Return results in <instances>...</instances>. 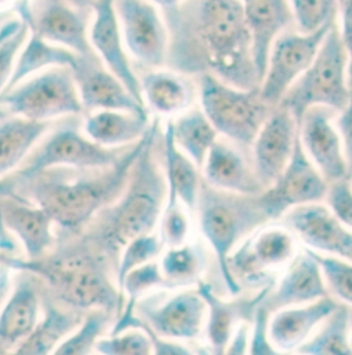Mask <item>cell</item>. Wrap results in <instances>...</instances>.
Wrapping results in <instances>:
<instances>
[{"label":"cell","mask_w":352,"mask_h":355,"mask_svg":"<svg viewBox=\"0 0 352 355\" xmlns=\"http://www.w3.org/2000/svg\"><path fill=\"white\" fill-rule=\"evenodd\" d=\"M0 218L4 227L21 241L28 261L43 258L57 244L50 216L25 200L0 198Z\"/></svg>","instance_id":"cell-24"},{"label":"cell","mask_w":352,"mask_h":355,"mask_svg":"<svg viewBox=\"0 0 352 355\" xmlns=\"http://www.w3.org/2000/svg\"><path fill=\"white\" fill-rule=\"evenodd\" d=\"M274 282L263 286L255 296L226 300L219 297L208 282L200 281L197 291L206 304V320L202 334L205 342L204 354L222 355L237 331L252 322L258 309L271 292Z\"/></svg>","instance_id":"cell-16"},{"label":"cell","mask_w":352,"mask_h":355,"mask_svg":"<svg viewBox=\"0 0 352 355\" xmlns=\"http://www.w3.org/2000/svg\"><path fill=\"white\" fill-rule=\"evenodd\" d=\"M134 314L135 328L163 340L187 343L202 339L206 304L197 289L152 292L137 303Z\"/></svg>","instance_id":"cell-9"},{"label":"cell","mask_w":352,"mask_h":355,"mask_svg":"<svg viewBox=\"0 0 352 355\" xmlns=\"http://www.w3.org/2000/svg\"><path fill=\"white\" fill-rule=\"evenodd\" d=\"M296 354L352 355L351 307L340 304Z\"/></svg>","instance_id":"cell-35"},{"label":"cell","mask_w":352,"mask_h":355,"mask_svg":"<svg viewBox=\"0 0 352 355\" xmlns=\"http://www.w3.org/2000/svg\"><path fill=\"white\" fill-rule=\"evenodd\" d=\"M51 123H35L19 117L0 121V177L18 168Z\"/></svg>","instance_id":"cell-32"},{"label":"cell","mask_w":352,"mask_h":355,"mask_svg":"<svg viewBox=\"0 0 352 355\" xmlns=\"http://www.w3.org/2000/svg\"><path fill=\"white\" fill-rule=\"evenodd\" d=\"M339 306V302L326 296L308 304L276 310L268 317V336L279 352L296 354Z\"/></svg>","instance_id":"cell-23"},{"label":"cell","mask_w":352,"mask_h":355,"mask_svg":"<svg viewBox=\"0 0 352 355\" xmlns=\"http://www.w3.org/2000/svg\"><path fill=\"white\" fill-rule=\"evenodd\" d=\"M168 32L167 62L180 75H211L234 89H258L243 1H157Z\"/></svg>","instance_id":"cell-1"},{"label":"cell","mask_w":352,"mask_h":355,"mask_svg":"<svg viewBox=\"0 0 352 355\" xmlns=\"http://www.w3.org/2000/svg\"><path fill=\"white\" fill-rule=\"evenodd\" d=\"M268 317L270 313L263 307L258 309L252 322L251 334L248 342V354L247 355H289L279 352L268 336Z\"/></svg>","instance_id":"cell-44"},{"label":"cell","mask_w":352,"mask_h":355,"mask_svg":"<svg viewBox=\"0 0 352 355\" xmlns=\"http://www.w3.org/2000/svg\"><path fill=\"white\" fill-rule=\"evenodd\" d=\"M283 225L294 232L310 251L351 262L352 233L328 207L306 204L283 215Z\"/></svg>","instance_id":"cell-18"},{"label":"cell","mask_w":352,"mask_h":355,"mask_svg":"<svg viewBox=\"0 0 352 355\" xmlns=\"http://www.w3.org/2000/svg\"><path fill=\"white\" fill-rule=\"evenodd\" d=\"M87 3L94 14V24L88 37L94 53L102 58L109 72L124 86L128 94L145 106L141 95L139 79L135 75L123 46L113 1L100 0Z\"/></svg>","instance_id":"cell-19"},{"label":"cell","mask_w":352,"mask_h":355,"mask_svg":"<svg viewBox=\"0 0 352 355\" xmlns=\"http://www.w3.org/2000/svg\"><path fill=\"white\" fill-rule=\"evenodd\" d=\"M163 150L166 162V183L168 187L167 208L175 207L177 200H180L190 211H195L201 182L197 167L176 148L171 121H168L163 137Z\"/></svg>","instance_id":"cell-29"},{"label":"cell","mask_w":352,"mask_h":355,"mask_svg":"<svg viewBox=\"0 0 352 355\" xmlns=\"http://www.w3.org/2000/svg\"><path fill=\"white\" fill-rule=\"evenodd\" d=\"M152 336L153 340V355H200L190 350L184 343H176Z\"/></svg>","instance_id":"cell-46"},{"label":"cell","mask_w":352,"mask_h":355,"mask_svg":"<svg viewBox=\"0 0 352 355\" xmlns=\"http://www.w3.org/2000/svg\"><path fill=\"white\" fill-rule=\"evenodd\" d=\"M350 113H351L350 107L346 109L344 112H342V114H340L342 117L339 120V130H340L339 135H340L342 141L343 139L346 141L344 149L347 152V159L349 160H350V131H351V117H350Z\"/></svg>","instance_id":"cell-48"},{"label":"cell","mask_w":352,"mask_h":355,"mask_svg":"<svg viewBox=\"0 0 352 355\" xmlns=\"http://www.w3.org/2000/svg\"><path fill=\"white\" fill-rule=\"evenodd\" d=\"M349 51L344 47L336 24L326 33L310 68L283 95L281 107L293 116L297 127L303 114L314 106L344 112L351 105V89L347 82Z\"/></svg>","instance_id":"cell-6"},{"label":"cell","mask_w":352,"mask_h":355,"mask_svg":"<svg viewBox=\"0 0 352 355\" xmlns=\"http://www.w3.org/2000/svg\"><path fill=\"white\" fill-rule=\"evenodd\" d=\"M148 132V131H146ZM145 145V135L109 168L57 167L29 177L10 174L18 197L43 209L65 233H79L124 191L131 170Z\"/></svg>","instance_id":"cell-2"},{"label":"cell","mask_w":352,"mask_h":355,"mask_svg":"<svg viewBox=\"0 0 352 355\" xmlns=\"http://www.w3.org/2000/svg\"><path fill=\"white\" fill-rule=\"evenodd\" d=\"M79 311L43 297L42 318L28 338L7 355H51L57 346L83 321Z\"/></svg>","instance_id":"cell-28"},{"label":"cell","mask_w":352,"mask_h":355,"mask_svg":"<svg viewBox=\"0 0 352 355\" xmlns=\"http://www.w3.org/2000/svg\"><path fill=\"white\" fill-rule=\"evenodd\" d=\"M163 250V244L160 237L155 234L141 236L132 241H130L121 254L120 263L116 270V285L120 288L123 279L128 272L146 263L153 262Z\"/></svg>","instance_id":"cell-41"},{"label":"cell","mask_w":352,"mask_h":355,"mask_svg":"<svg viewBox=\"0 0 352 355\" xmlns=\"http://www.w3.org/2000/svg\"><path fill=\"white\" fill-rule=\"evenodd\" d=\"M333 22L313 35L283 33L274 42L259 87L261 99L267 106L278 105L290 86L310 68Z\"/></svg>","instance_id":"cell-12"},{"label":"cell","mask_w":352,"mask_h":355,"mask_svg":"<svg viewBox=\"0 0 352 355\" xmlns=\"http://www.w3.org/2000/svg\"><path fill=\"white\" fill-rule=\"evenodd\" d=\"M351 1H342L340 6H337V8L342 11V28L339 35L349 54L351 53Z\"/></svg>","instance_id":"cell-47"},{"label":"cell","mask_w":352,"mask_h":355,"mask_svg":"<svg viewBox=\"0 0 352 355\" xmlns=\"http://www.w3.org/2000/svg\"><path fill=\"white\" fill-rule=\"evenodd\" d=\"M306 251L319 267L328 295L331 297H333L336 302H339L340 304L351 307V262L336 258V257L321 255V254L310 251V250H306Z\"/></svg>","instance_id":"cell-37"},{"label":"cell","mask_w":352,"mask_h":355,"mask_svg":"<svg viewBox=\"0 0 352 355\" xmlns=\"http://www.w3.org/2000/svg\"><path fill=\"white\" fill-rule=\"evenodd\" d=\"M202 168L206 184L216 190L248 197H258L264 191L241 153L223 142L213 144Z\"/></svg>","instance_id":"cell-27"},{"label":"cell","mask_w":352,"mask_h":355,"mask_svg":"<svg viewBox=\"0 0 352 355\" xmlns=\"http://www.w3.org/2000/svg\"><path fill=\"white\" fill-rule=\"evenodd\" d=\"M200 98L201 112L215 131L240 145H254L270 116L259 89H234L211 75L200 78Z\"/></svg>","instance_id":"cell-7"},{"label":"cell","mask_w":352,"mask_h":355,"mask_svg":"<svg viewBox=\"0 0 352 355\" xmlns=\"http://www.w3.org/2000/svg\"><path fill=\"white\" fill-rule=\"evenodd\" d=\"M333 110L324 106L310 107L299 124L300 145L325 182L350 177V162L344 144L332 123Z\"/></svg>","instance_id":"cell-17"},{"label":"cell","mask_w":352,"mask_h":355,"mask_svg":"<svg viewBox=\"0 0 352 355\" xmlns=\"http://www.w3.org/2000/svg\"><path fill=\"white\" fill-rule=\"evenodd\" d=\"M10 18L7 17V14L6 12H0V28H1V25L4 24V22H7Z\"/></svg>","instance_id":"cell-52"},{"label":"cell","mask_w":352,"mask_h":355,"mask_svg":"<svg viewBox=\"0 0 352 355\" xmlns=\"http://www.w3.org/2000/svg\"><path fill=\"white\" fill-rule=\"evenodd\" d=\"M289 4L299 35H313L332 24L337 10L336 3L329 0H294Z\"/></svg>","instance_id":"cell-40"},{"label":"cell","mask_w":352,"mask_h":355,"mask_svg":"<svg viewBox=\"0 0 352 355\" xmlns=\"http://www.w3.org/2000/svg\"><path fill=\"white\" fill-rule=\"evenodd\" d=\"M294 257V240L282 227H267L251 234L238 250L233 251L227 267L236 282L262 284L274 282L267 279L271 270L290 263ZM241 286V285H240Z\"/></svg>","instance_id":"cell-15"},{"label":"cell","mask_w":352,"mask_h":355,"mask_svg":"<svg viewBox=\"0 0 352 355\" xmlns=\"http://www.w3.org/2000/svg\"><path fill=\"white\" fill-rule=\"evenodd\" d=\"M19 198L22 200L21 197L17 196L15 193V189H14V182L10 175L7 177L1 178L0 179V198Z\"/></svg>","instance_id":"cell-50"},{"label":"cell","mask_w":352,"mask_h":355,"mask_svg":"<svg viewBox=\"0 0 352 355\" xmlns=\"http://www.w3.org/2000/svg\"><path fill=\"white\" fill-rule=\"evenodd\" d=\"M0 106L15 117L35 123H49L51 119L83 112L72 71L68 68H51L0 94Z\"/></svg>","instance_id":"cell-8"},{"label":"cell","mask_w":352,"mask_h":355,"mask_svg":"<svg viewBox=\"0 0 352 355\" xmlns=\"http://www.w3.org/2000/svg\"><path fill=\"white\" fill-rule=\"evenodd\" d=\"M109 314L94 311L83 318L82 324L68 335L51 355H94L96 342L103 336Z\"/></svg>","instance_id":"cell-38"},{"label":"cell","mask_w":352,"mask_h":355,"mask_svg":"<svg viewBox=\"0 0 352 355\" xmlns=\"http://www.w3.org/2000/svg\"><path fill=\"white\" fill-rule=\"evenodd\" d=\"M98 355H153V340L143 328H128L102 336L95 346Z\"/></svg>","instance_id":"cell-39"},{"label":"cell","mask_w":352,"mask_h":355,"mask_svg":"<svg viewBox=\"0 0 352 355\" xmlns=\"http://www.w3.org/2000/svg\"><path fill=\"white\" fill-rule=\"evenodd\" d=\"M299 127L285 107H278L264 121L255 142V174L264 189L275 183L288 167Z\"/></svg>","instance_id":"cell-21"},{"label":"cell","mask_w":352,"mask_h":355,"mask_svg":"<svg viewBox=\"0 0 352 355\" xmlns=\"http://www.w3.org/2000/svg\"><path fill=\"white\" fill-rule=\"evenodd\" d=\"M91 240L55 244L43 258L28 261L21 257H0L4 266L24 271L44 284L53 300L75 311L89 310L116 315L121 310L117 285L109 277L105 259Z\"/></svg>","instance_id":"cell-3"},{"label":"cell","mask_w":352,"mask_h":355,"mask_svg":"<svg viewBox=\"0 0 352 355\" xmlns=\"http://www.w3.org/2000/svg\"><path fill=\"white\" fill-rule=\"evenodd\" d=\"M121 37L131 55L146 68L167 62L168 32L159 8L141 0L113 1Z\"/></svg>","instance_id":"cell-13"},{"label":"cell","mask_w":352,"mask_h":355,"mask_svg":"<svg viewBox=\"0 0 352 355\" xmlns=\"http://www.w3.org/2000/svg\"><path fill=\"white\" fill-rule=\"evenodd\" d=\"M22 21L21 19H15V18H10L7 22H4L0 28V43L8 37L10 35H12L19 26H21Z\"/></svg>","instance_id":"cell-51"},{"label":"cell","mask_w":352,"mask_h":355,"mask_svg":"<svg viewBox=\"0 0 352 355\" xmlns=\"http://www.w3.org/2000/svg\"><path fill=\"white\" fill-rule=\"evenodd\" d=\"M29 33V42L22 50L19 58L17 60L18 62H15L11 79L1 94L8 92L21 82H24L28 76L43 68H68L73 71L78 65L79 55L71 53L64 47L46 43L32 32Z\"/></svg>","instance_id":"cell-33"},{"label":"cell","mask_w":352,"mask_h":355,"mask_svg":"<svg viewBox=\"0 0 352 355\" xmlns=\"http://www.w3.org/2000/svg\"><path fill=\"white\" fill-rule=\"evenodd\" d=\"M28 25L22 21L21 26L0 43V94L7 87L11 79L15 67V58L24 42L28 39Z\"/></svg>","instance_id":"cell-42"},{"label":"cell","mask_w":352,"mask_h":355,"mask_svg":"<svg viewBox=\"0 0 352 355\" xmlns=\"http://www.w3.org/2000/svg\"><path fill=\"white\" fill-rule=\"evenodd\" d=\"M139 85L143 103L161 114L177 113L194 99L191 82L171 71H149L139 79Z\"/></svg>","instance_id":"cell-31"},{"label":"cell","mask_w":352,"mask_h":355,"mask_svg":"<svg viewBox=\"0 0 352 355\" xmlns=\"http://www.w3.org/2000/svg\"><path fill=\"white\" fill-rule=\"evenodd\" d=\"M329 211L349 229L352 225L351 177L332 182L326 190Z\"/></svg>","instance_id":"cell-43"},{"label":"cell","mask_w":352,"mask_h":355,"mask_svg":"<svg viewBox=\"0 0 352 355\" xmlns=\"http://www.w3.org/2000/svg\"><path fill=\"white\" fill-rule=\"evenodd\" d=\"M188 234V222L184 214L177 208H166L163 226H161V237L160 241L163 247L176 248L184 244L186 237Z\"/></svg>","instance_id":"cell-45"},{"label":"cell","mask_w":352,"mask_h":355,"mask_svg":"<svg viewBox=\"0 0 352 355\" xmlns=\"http://www.w3.org/2000/svg\"><path fill=\"white\" fill-rule=\"evenodd\" d=\"M326 190V182L306 156L297 134L288 167L274 184L258 196V201L268 219H279L294 207L321 201Z\"/></svg>","instance_id":"cell-14"},{"label":"cell","mask_w":352,"mask_h":355,"mask_svg":"<svg viewBox=\"0 0 352 355\" xmlns=\"http://www.w3.org/2000/svg\"><path fill=\"white\" fill-rule=\"evenodd\" d=\"M171 124L176 148L187 156L197 168H201L208 152L216 142L218 132L215 128L198 109L182 114L175 121H171Z\"/></svg>","instance_id":"cell-34"},{"label":"cell","mask_w":352,"mask_h":355,"mask_svg":"<svg viewBox=\"0 0 352 355\" xmlns=\"http://www.w3.org/2000/svg\"><path fill=\"white\" fill-rule=\"evenodd\" d=\"M124 153L118 149H107L94 144L79 132L75 124H67L54 131L26 156L14 175L29 177L57 167L76 170L109 168L116 166Z\"/></svg>","instance_id":"cell-10"},{"label":"cell","mask_w":352,"mask_h":355,"mask_svg":"<svg viewBox=\"0 0 352 355\" xmlns=\"http://www.w3.org/2000/svg\"><path fill=\"white\" fill-rule=\"evenodd\" d=\"M200 227L211 245L230 295L237 296L241 286L229 271L227 261L243 237H249L268 218L259 205L258 197L238 196L216 190L201 183L197 208Z\"/></svg>","instance_id":"cell-5"},{"label":"cell","mask_w":352,"mask_h":355,"mask_svg":"<svg viewBox=\"0 0 352 355\" xmlns=\"http://www.w3.org/2000/svg\"><path fill=\"white\" fill-rule=\"evenodd\" d=\"M11 268L0 263V310L11 292Z\"/></svg>","instance_id":"cell-49"},{"label":"cell","mask_w":352,"mask_h":355,"mask_svg":"<svg viewBox=\"0 0 352 355\" xmlns=\"http://www.w3.org/2000/svg\"><path fill=\"white\" fill-rule=\"evenodd\" d=\"M159 120L145 134V145L131 170L124 194L109 208L98 229L96 243L118 250L130 241L152 234L167 196L166 177L155 159Z\"/></svg>","instance_id":"cell-4"},{"label":"cell","mask_w":352,"mask_h":355,"mask_svg":"<svg viewBox=\"0 0 352 355\" xmlns=\"http://www.w3.org/2000/svg\"><path fill=\"white\" fill-rule=\"evenodd\" d=\"M71 6L65 1L50 0L36 1L29 6L26 1L17 3L15 11L19 14L29 32L50 44H60L79 57H91L94 50L88 39L89 6Z\"/></svg>","instance_id":"cell-11"},{"label":"cell","mask_w":352,"mask_h":355,"mask_svg":"<svg viewBox=\"0 0 352 355\" xmlns=\"http://www.w3.org/2000/svg\"><path fill=\"white\" fill-rule=\"evenodd\" d=\"M245 25L251 39V54L258 79L263 82L270 50L293 17L289 3L281 0H248L243 3Z\"/></svg>","instance_id":"cell-25"},{"label":"cell","mask_w":352,"mask_h":355,"mask_svg":"<svg viewBox=\"0 0 352 355\" xmlns=\"http://www.w3.org/2000/svg\"><path fill=\"white\" fill-rule=\"evenodd\" d=\"M149 127L148 116L98 110L86 120L85 131L94 144L110 149L142 139Z\"/></svg>","instance_id":"cell-30"},{"label":"cell","mask_w":352,"mask_h":355,"mask_svg":"<svg viewBox=\"0 0 352 355\" xmlns=\"http://www.w3.org/2000/svg\"><path fill=\"white\" fill-rule=\"evenodd\" d=\"M40 281L18 271L11 292L0 310V355L11 353L35 329L43 313Z\"/></svg>","instance_id":"cell-20"},{"label":"cell","mask_w":352,"mask_h":355,"mask_svg":"<svg viewBox=\"0 0 352 355\" xmlns=\"http://www.w3.org/2000/svg\"><path fill=\"white\" fill-rule=\"evenodd\" d=\"M72 75L83 110H116L148 116L146 107L137 102L110 72L100 67L96 54L79 57Z\"/></svg>","instance_id":"cell-22"},{"label":"cell","mask_w":352,"mask_h":355,"mask_svg":"<svg viewBox=\"0 0 352 355\" xmlns=\"http://www.w3.org/2000/svg\"><path fill=\"white\" fill-rule=\"evenodd\" d=\"M206 259L204 251L197 245L183 244L170 248L159 262L161 275L168 289L186 288L198 284L205 270Z\"/></svg>","instance_id":"cell-36"},{"label":"cell","mask_w":352,"mask_h":355,"mask_svg":"<svg viewBox=\"0 0 352 355\" xmlns=\"http://www.w3.org/2000/svg\"><path fill=\"white\" fill-rule=\"evenodd\" d=\"M329 296L319 267L304 250L292 259L275 289H271L263 307L271 314L276 310L303 306Z\"/></svg>","instance_id":"cell-26"}]
</instances>
